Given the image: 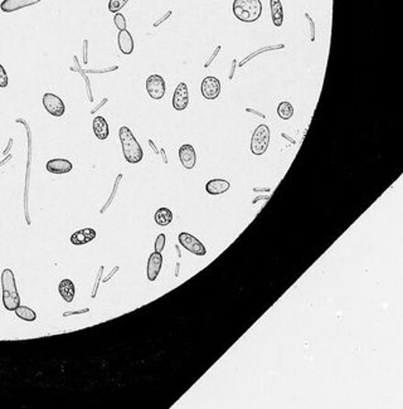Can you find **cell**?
Segmentation results:
<instances>
[{"label": "cell", "mask_w": 403, "mask_h": 409, "mask_svg": "<svg viewBox=\"0 0 403 409\" xmlns=\"http://www.w3.org/2000/svg\"><path fill=\"white\" fill-rule=\"evenodd\" d=\"M106 102H107V99H105V100H104V101H102V102H101V103H100V104H99V106H97V107H96V108H95V110H92V113H94V112H96V111H97V110H99L100 107H101V106H102V104H105V103H106Z\"/></svg>", "instance_id": "cell-38"}, {"label": "cell", "mask_w": 403, "mask_h": 409, "mask_svg": "<svg viewBox=\"0 0 403 409\" xmlns=\"http://www.w3.org/2000/svg\"><path fill=\"white\" fill-rule=\"evenodd\" d=\"M149 145L152 147V150H154V151H155V154H159V150L156 149V146H155V144L151 141V140H149Z\"/></svg>", "instance_id": "cell-37"}, {"label": "cell", "mask_w": 403, "mask_h": 409, "mask_svg": "<svg viewBox=\"0 0 403 409\" xmlns=\"http://www.w3.org/2000/svg\"><path fill=\"white\" fill-rule=\"evenodd\" d=\"M58 291L59 295L62 296V299H63L66 303H72L73 299H75L76 289L75 285H73V282L71 281V280H62V281L59 282Z\"/></svg>", "instance_id": "cell-18"}, {"label": "cell", "mask_w": 403, "mask_h": 409, "mask_svg": "<svg viewBox=\"0 0 403 409\" xmlns=\"http://www.w3.org/2000/svg\"><path fill=\"white\" fill-rule=\"evenodd\" d=\"M282 136H283V137H286V139H287V140H288V141H290V142H292V144H295V140H294V139H291V137H290V136H288V135H286V134H282Z\"/></svg>", "instance_id": "cell-39"}, {"label": "cell", "mask_w": 403, "mask_h": 409, "mask_svg": "<svg viewBox=\"0 0 403 409\" xmlns=\"http://www.w3.org/2000/svg\"><path fill=\"white\" fill-rule=\"evenodd\" d=\"M38 3H40V0H4L3 3L0 4V9L4 13H13V11L27 8V6L35 5Z\"/></svg>", "instance_id": "cell-12"}, {"label": "cell", "mask_w": 403, "mask_h": 409, "mask_svg": "<svg viewBox=\"0 0 403 409\" xmlns=\"http://www.w3.org/2000/svg\"><path fill=\"white\" fill-rule=\"evenodd\" d=\"M221 48H222L221 46H217V47H216V49H214V51H213V53H212V56L209 57L208 61H207L206 63H204V68H208L209 66H211L212 62L214 61V58H216V57L219 54V52H221Z\"/></svg>", "instance_id": "cell-30"}, {"label": "cell", "mask_w": 403, "mask_h": 409, "mask_svg": "<svg viewBox=\"0 0 403 409\" xmlns=\"http://www.w3.org/2000/svg\"><path fill=\"white\" fill-rule=\"evenodd\" d=\"M92 127H94L95 136L99 140H106L107 137H109V123H107V121L105 120L102 116H96V117L94 118Z\"/></svg>", "instance_id": "cell-17"}, {"label": "cell", "mask_w": 403, "mask_h": 409, "mask_svg": "<svg viewBox=\"0 0 403 409\" xmlns=\"http://www.w3.org/2000/svg\"><path fill=\"white\" fill-rule=\"evenodd\" d=\"M114 23H115L116 28L119 30L126 29V19L121 13H115V15H114Z\"/></svg>", "instance_id": "cell-25"}, {"label": "cell", "mask_w": 403, "mask_h": 409, "mask_svg": "<svg viewBox=\"0 0 403 409\" xmlns=\"http://www.w3.org/2000/svg\"><path fill=\"white\" fill-rule=\"evenodd\" d=\"M43 106L47 110V112L51 113L54 117H62L66 111L64 102L62 101L61 97L54 94H46L43 96Z\"/></svg>", "instance_id": "cell-7"}, {"label": "cell", "mask_w": 403, "mask_h": 409, "mask_svg": "<svg viewBox=\"0 0 403 409\" xmlns=\"http://www.w3.org/2000/svg\"><path fill=\"white\" fill-rule=\"evenodd\" d=\"M236 66H237V61L236 59H233L232 61V68H231V72H230V80H232L233 78V75H235V70H236Z\"/></svg>", "instance_id": "cell-34"}, {"label": "cell", "mask_w": 403, "mask_h": 409, "mask_svg": "<svg viewBox=\"0 0 403 409\" xmlns=\"http://www.w3.org/2000/svg\"><path fill=\"white\" fill-rule=\"evenodd\" d=\"M200 92L206 100H216L221 94V82L218 78L208 76L202 81Z\"/></svg>", "instance_id": "cell-8"}, {"label": "cell", "mask_w": 403, "mask_h": 409, "mask_svg": "<svg viewBox=\"0 0 403 409\" xmlns=\"http://www.w3.org/2000/svg\"><path fill=\"white\" fill-rule=\"evenodd\" d=\"M119 137L121 141V147H123L124 158L128 163L137 164L144 158V151L140 146L139 141L135 139L133 131L128 126H123L119 130Z\"/></svg>", "instance_id": "cell-1"}, {"label": "cell", "mask_w": 403, "mask_h": 409, "mask_svg": "<svg viewBox=\"0 0 403 409\" xmlns=\"http://www.w3.org/2000/svg\"><path fill=\"white\" fill-rule=\"evenodd\" d=\"M147 95L152 100H161L165 95L166 86L165 81L160 75H151L146 80Z\"/></svg>", "instance_id": "cell-6"}, {"label": "cell", "mask_w": 403, "mask_h": 409, "mask_svg": "<svg viewBox=\"0 0 403 409\" xmlns=\"http://www.w3.org/2000/svg\"><path fill=\"white\" fill-rule=\"evenodd\" d=\"M269 199H270V196H265V197H264V196H260V197H257V198H255L252 203L256 204L259 201H269Z\"/></svg>", "instance_id": "cell-35"}, {"label": "cell", "mask_w": 403, "mask_h": 409, "mask_svg": "<svg viewBox=\"0 0 403 409\" xmlns=\"http://www.w3.org/2000/svg\"><path fill=\"white\" fill-rule=\"evenodd\" d=\"M88 40L85 39L83 40V63H87L88 62Z\"/></svg>", "instance_id": "cell-32"}, {"label": "cell", "mask_w": 403, "mask_h": 409, "mask_svg": "<svg viewBox=\"0 0 403 409\" xmlns=\"http://www.w3.org/2000/svg\"><path fill=\"white\" fill-rule=\"evenodd\" d=\"M277 115L282 120H290L292 117V115H294V107L287 101L281 102L277 107Z\"/></svg>", "instance_id": "cell-23"}, {"label": "cell", "mask_w": 403, "mask_h": 409, "mask_svg": "<svg viewBox=\"0 0 403 409\" xmlns=\"http://www.w3.org/2000/svg\"><path fill=\"white\" fill-rule=\"evenodd\" d=\"M129 3V0H110L109 1V10L111 13H119L126 4Z\"/></svg>", "instance_id": "cell-24"}, {"label": "cell", "mask_w": 403, "mask_h": 409, "mask_svg": "<svg viewBox=\"0 0 403 409\" xmlns=\"http://www.w3.org/2000/svg\"><path fill=\"white\" fill-rule=\"evenodd\" d=\"M161 155H163V159H164V163H168V160H166V155H165V151H164V149H161Z\"/></svg>", "instance_id": "cell-40"}, {"label": "cell", "mask_w": 403, "mask_h": 409, "mask_svg": "<svg viewBox=\"0 0 403 409\" xmlns=\"http://www.w3.org/2000/svg\"><path fill=\"white\" fill-rule=\"evenodd\" d=\"M118 43L120 51L126 56L134 52V38L128 29L120 30L118 35Z\"/></svg>", "instance_id": "cell-16"}, {"label": "cell", "mask_w": 403, "mask_h": 409, "mask_svg": "<svg viewBox=\"0 0 403 409\" xmlns=\"http://www.w3.org/2000/svg\"><path fill=\"white\" fill-rule=\"evenodd\" d=\"M171 13H173V11H171V10H168V11H166V13H165V14H164V15H163V16H161V18H160V19H158V20L155 21L154 24H152V27H154V28H156V27H159V25H160V24H163L164 21H165V20H166V19H168V18H169V16H170V15H171Z\"/></svg>", "instance_id": "cell-31"}, {"label": "cell", "mask_w": 403, "mask_h": 409, "mask_svg": "<svg viewBox=\"0 0 403 409\" xmlns=\"http://www.w3.org/2000/svg\"><path fill=\"white\" fill-rule=\"evenodd\" d=\"M271 18L275 27H281L283 23V8L281 0H270Z\"/></svg>", "instance_id": "cell-19"}, {"label": "cell", "mask_w": 403, "mask_h": 409, "mask_svg": "<svg viewBox=\"0 0 403 409\" xmlns=\"http://www.w3.org/2000/svg\"><path fill=\"white\" fill-rule=\"evenodd\" d=\"M179 160L188 170H192L197 164V154L194 147L190 144H184L179 149Z\"/></svg>", "instance_id": "cell-10"}, {"label": "cell", "mask_w": 403, "mask_h": 409, "mask_svg": "<svg viewBox=\"0 0 403 409\" xmlns=\"http://www.w3.org/2000/svg\"><path fill=\"white\" fill-rule=\"evenodd\" d=\"M14 312L16 313L19 318L24 321H29V322H33V321L37 320V313L32 310V308L27 307V306H18L15 308Z\"/></svg>", "instance_id": "cell-21"}, {"label": "cell", "mask_w": 403, "mask_h": 409, "mask_svg": "<svg viewBox=\"0 0 403 409\" xmlns=\"http://www.w3.org/2000/svg\"><path fill=\"white\" fill-rule=\"evenodd\" d=\"M305 18L307 19L310 25V42H315V23H314L311 16L309 15V13H305Z\"/></svg>", "instance_id": "cell-28"}, {"label": "cell", "mask_w": 403, "mask_h": 409, "mask_svg": "<svg viewBox=\"0 0 403 409\" xmlns=\"http://www.w3.org/2000/svg\"><path fill=\"white\" fill-rule=\"evenodd\" d=\"M232 10L238 20L255 23L262 15V3L261 0H235Z\"/></svg>", "instance_id": "cell-2"}, {"label": "cell", "mask_w": 403, "mask_h": 409, "mask_svg": "<svg viewBox=\"0 0 403 409\" xmlns=\"http://www.w3.org/2000/svg\"><path fill=\"white\" fill-rule=\"evenodd\" d=\"M161 266H163V256L159 252H154L150 254L149 261H147V268L146 275L149 281L154 282L158 278L159 273H160Z\"/></svg>", "instance_id": "cell-11"}, {"label": "cell", "mask_w": 403, "mask_h": 409, "mask_svg": "<svg viewBox=\"0 0 403 409\" xmlns=\"http://www.w3.org/2000/svg\"><path fill=\"white\" fill-rule=\"evenodd\" d=\"M254 192H271L270 188H254Z\"/></svg>", "instance_id": "cell-36"}, {"label": "cell", "mask_w": 403, "mask_h": 409, "mask_svg": "<svg viewBox=\"0 0 403 409\" xmlns=\"http://www.w3.org/2000/svg\"><path fill=\"white\" fill-rule=\"evenodd\" d=\"M154 219L156 224L165 227V225H169L173 222V211L169 208H159L158 210L155 211Z\"/></svg>", "instance_id": "cell-20"}, {"label": "cell", "mask_w": 403, "mask_h": 409, "mask_svg": "<svg viewBox=\"0 0 403 409\" xmlns=\"http://www.w3.org/2000/svg\"><path fill=\"white\" fill-rule=\"evenodd\" d=\"M165 241L166 237L164 233H161V234H159L158 237H156V241H155V252H159V253L163 252L164 247H165Z\"/></svg>", "instance_id": "cell-26"}, {"label": "cell", "mask_w": 403, "mask_h": 409, "mask_svg": "<svg viewBox=\"0 0 403 409\" xmlns=\"http://www.w3.org/2000/svg\"><path fill=\"white\" fill-rule=\"evenodd\" d=\"M270 145V128L267 125L257 126L252 134L251 151L254 155H264Z\"/></svg>", "instance_id": "cell-4"}, {"label": "cell", "mask_w": 403, "mask_h": 409, "mask_svg": "<svg viewBox=\"0 0 403 409\" xmlns=\"http://www.w3.org/2000/svg\"><path fill=\"white\" fill-rule=\"evenodd\" d=\"M1 289H3V305L8 311H15L20 306V296L16 290L15 277L13 271L5 268L1 273Z\"/></svg>", "instance_id": "cell-3"}, {"label": "cell", "mask_w": 403, "mask_h": 409, "mask_svg": "<svg viewBox=\"0 0 403 409\" xmlns=\"http://www.w3.org/2000/svg\"><path fill=\"white\" fill-rule=\"evenodd\" d=\"M189 103V91H188V86L184 82L179 83L176 86L175 91L173 96V107L176 111H184Z\"/></svg>", "instance_id": "cell-9"}, {"label": "cell", "mask_w": 403, "mask_h": 409, "mask_svg": "<svg viewBox=\"0 0 403 409\" xmlns=\"http://www.w3.org/2000/svg\"><path fill=\"white\" fill-rule=\"evenodd\" d=\"M46 168L52 174H67L73 169V164L67 159H52L47 163Z\"/></svg>", "instance_id": "cell-13"}, {"label": "cell", "mask_w": 403, "mask_h": 409, "mask_svg": "<svg viewBox=\"0 0 403 409\" xmlns=\"http://www.w3.org/2000/svg\"><path fill=\"white\" fill-rule=\"evenodd\" d=\"M121 178H123V175H119L118 177V179H116V183H115V187H114V190H113V193H111V196H110V198H109V201H107V203H106V205L104 206V208H102V210H101V213H104L105 210H106L107 208H109V205L110 204H111V202L114 201V198H115V194H116V192H118V187H119V183H120V180H121Z\"/></svg>", "instance_id": "cell-27"}, {"label": "cell", "mask_w": 403, "mask_h": 409, "mask_svg": "<svg viewBox=\"0 0 403 409\" xmlns=\"http://www.w3.org/2000/svg\"><path fill=\"white\" fill-rule=\"evenodd\" d=\"M283 48H285V44H277V46H269V47H264V48H260V49H257L256 52H254V53H251V54H250L249 57H246V58L243 59V61H241V63H240V67H243V66H245L246 63H249V62L251 61V59H254L255 57L260 56V54L265 53V52L277 51V49H283Z\"/></svg>", "instance_id": "cell-22"}, {"label": "cell", "mask_w": 403, "mask_h": 409, "mask_svg": "<svg viewBox=\"0 0 403 409\" xmlns=\"http://www.w3.org/2000/svg\"><path fill=\"white\" fill-rule=\"evenodd\" d=\"M178 239L179 243L182 244L188 252L195 254V256H204V254L207 253V249L206 247H204V244L202 243L199 239L195 238L194 235L190 234V233L182 232L179 234Z\"/></svg>", "instance_id": "cell-5"}, {"label": "cell", "mask_w": 403, "mask_h": 409, "mask_svg": "<svg viewBox=\"0 0 403 409\" xmlns=\"http://www.w3.org/2000/svg\"><path fill=\"white\" fill-rule=\"evenodd\" d=\"M96 238V230L94 228H83L71 235V243L75 246H82Z\"/></svg>", "instance_id": "cell-14"}, {"label": "cell", "mask_w": 403, "mask_h": 409, "mask_svg": "<svg viewBox=\"0 0 403 409\" xmlns=\"http://www.w3.org/2000/svg\"><path fill=\"white\" fill-rule=\"evenodd\" d=\"M231 188L230 182L225 179H212L207 183L206 190L211 196H221L223 193L228 192Z\"/></svg>", "instance_id": "cell-15"}, {"label": "cell", "mask_w": 403, "mask_h": 409, "mask_svg": "<svg viewBox=\"0 0 403 409\" xmlns=\"http://www.w3.org/2000/svg\"><path fill=\"white\" fill-rule=\"evenodd\" d=\"M246 112L254 113V115H256V116H260V117H262V118H265V117H266V116H265V115H264V113L259 112V111L254 110V108H250V107H247V108H246Z\"/></svg>", "instance_id": "cell-33"}, {"label": "cell", "mask_w": 403, "mask_h": 409, "mask_svg": "<svg viewBox=\"0 0 403 409\" xmlns=\"http://www.w3.org/2000/svg\"><path fill=\"white\" fill-rule=\"evenodd\" d=\"M6 86H8V75H6L5 68L0 64V87L5 89Z\"/></svg>", "instance_id": "cell-29"}]
</instances>
